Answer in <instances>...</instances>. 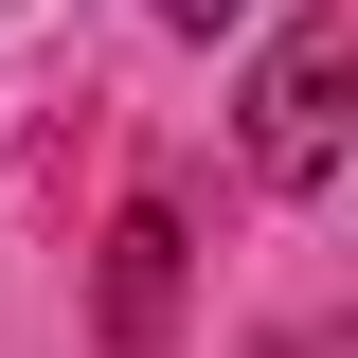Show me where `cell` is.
Segmentation results:
<instances>
[{"label":"cell","instance_id":"obj_2","mask_svg":"<svg viewBox=\"0 0 358 358\" xmlns=\"http://www.w3.org/2000/svg\"><path fill=\"white\" fill-rule=\"evenodd\" d=\"M90 322H108V341H162V322H179V215H162V197H143V215L126 233H108V287H90Z\"/></svg>","mask_w":358,"mask_h":358},{"label":"cell","instance_id":"obj_1","mask_svg":"<svg viewBox=\"0 0 358 358\" xmlns=\"http://www.w3.org/2000/svg\"><path fill=\"white\" fill-rule=\"evenodd\" d=\"M358 18L322 0V18H287L268 36V72H251V179H287V197H322L341 179V143H358Z\"/></svg>","mask_w":358,"mask_h":358},{"label":"cell","instance_id":"obj_4","mask_svg":"<svg viewBox=\"0 0 358 358\" xmlns=\"http://www.w3.org/2000/svg\"><path fill=\"white\" fill-rule=\"evenodd\" d=\"M268 358H322V341H268Z\"/></svg>","mask_w":358,"mask_h":358},{"label":"cell","instance_id":"obj_3","mask_svg":"<svg viewBox=\"0 0 358 358\" xmlns=\"http://www.w3.org/2000/svg\"><path fill=\"white\" fill-rule=\"evenodd\" d=\"M162 18H179V36H215V18H251V0H162Z\"/></svg>","mask_w":358,"mask_h":358}]
</instances>
